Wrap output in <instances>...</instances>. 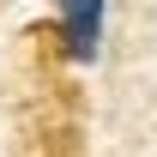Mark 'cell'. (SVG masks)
I'll list each match as a JSON object with an SVG mask.
<instances>
[{"instance_id":"6da1fadb","label":"cell","mask_w":157,"mask_h":157,"mask_svg":"<svg viewBox=\"0 0 157 157\" xmlns=\"http://www.w3.org/2000/svg\"><path fill=\"white\" fill-rule=\"evenodd\" d=\"M30 157H85L73 85H42V121L30 127Z\"/></svg>"},{"instance_id":"7a4b0ae2","label":"cell","mask_w":157,"mask_h":157,"mask_svg":"<svg viewBox=\"0 0 157 157\" xmlns=\"http://www.w3.org/2000/svg\"><path fill=\"white\" fill-rule=\"evenodd\" d=\"M103 48V0H60V55L97 60Z\"/></svg>"}]
</instances>
